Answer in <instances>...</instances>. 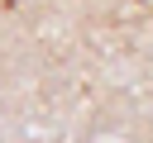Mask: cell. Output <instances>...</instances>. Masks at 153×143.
I'll use <instances>...</instances> for the list:
<instances>
[]
</instances>
